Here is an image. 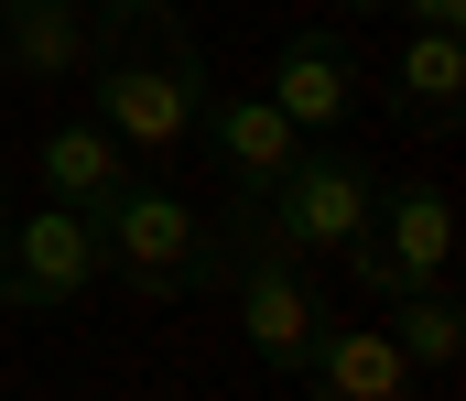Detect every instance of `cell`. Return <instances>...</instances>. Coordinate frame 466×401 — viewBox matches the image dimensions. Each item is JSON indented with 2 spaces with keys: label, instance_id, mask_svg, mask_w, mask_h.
<instances>
[{
  "label": "cell",
  "instance_id": "obj_1",
  "mask_svg": "<svg viewBox=\"0 0 466 401\" xmlns=\"http://www.w3.org/2000/svg\"><path fill=\"white\" fill-rule=\"evenodd\" d=\"M87 87H98L87 120H109L119 152H185L218 76L174 0H87Z\"/></svg>",
  "mask_w": 466,
  "mask_h": 401
},
{
  "label": "cell",
  "instance_id": "obj_2",
  "mask_svg": "<svg viewBox=\"0 0 466 401\" xmlns=\"http://www.w3.org/2000/svg\"><path fill=\"white\" fill-rule=\"evenodd\" d=\"M369 206H380V174L358 163L348 141H304V152L282 163V185H271L238 228L271 239V250H293V261H337L358 228H369Z\"/></svg>",
  "mask_w": 466,
  "mask_h": 401
},
{
  "label": "cell",
  "instance_id": "obj_3",
  "mask_svg": "<svg viewBox=\"0 0 466 401\" xmlns=\"http://www.w3.org/2000/svg\"><path fill=\"white\" fill-rule=\"evenodd\" d=\"M218 282H228V304H238V336H249V358H260L271 380H304V358H315V326H326V293H315V271L293 261V250H271V239H249V228H228V239H218Z\"/></svg>",
  "mask_w": 466,
  "mask_h": 401
},
{
  "label": "cell",
  "instance_id": "obj_4",
  "mask_svg": "<svg viewBox=\"0 0 466 401\" xmlns=\"http://www.w3.org/2000/svg\"><path fill=\"white\" fill-rule=\"evenodd\" d=\"M98 217V261L119 271V282H141L152 304L163 293H185V282H218V239H207V217L174 195V185H119L109 206H87Z\"/></svg>",
  "mask_w": 466,
  "mask_h": 401
},
{
  "label": "cell",
  "instance_id": "obj_5",
  "mask_svg": "<svg viewBox=\"0 0 466 401\" xmlns=\"http://www.w3.org/2000/svg\"><path fill=\"white\" fill-rule=\"evenodd\" d=\"M109 282L98 261V217L87 206H22V217H0V304L11 315H66V304H87Z\"/></svg>",
  "mask_w": 466,
  "mask_h": 401
},
{
  "label": "cell",
  "instance_id": "obj_6",
  "mask_svg": "<svg viewBox=\"0 0 466 401\" xmlns=\"http://www.w3.org/2000/svg\"><path fill=\"white\" fill-rule=\"evenodd\" d=\"M196 141H207V163H218V185H228V206H238V217H249V206L282 185V163L304 152V131H293L271 98H238V87H207Z\"/></svg>",
  "mask_w": 466,
  "mask_h": 401
},
{
  "label": "cell",
  "instance_id": "obj_7",
  "mask_svg": "<svg viewBox=\"0 0 466 401\" xmlns=\"http://www.w3.org/2000/svg\"><path fill=\"white\" fill-rule=\"evenodd\" d=\"M412 358L390 347V326H358V315H326L315 326V358H304V401H412Z\"/></svg>",
  "mask_w": 466,
  "mask_h": 401
},
{
  "label": "cell",
  "instance_id": "obj_8",
  "mask_svg": "<svg viewBox=\"0 0 466 401\" xmlns=\"http://www.w3.org/2000/svg\"><path fill=\"white\" fill-rule=\"evenodd\" d=\"M260 98H271L304 141H337V120L358 109L348 44H337V33H282V44H271V87H260Z\"/></svg>",
  "mask_w": 466,
  "mask_h": 401
},
{
  "label": "cell",
  "instance_id": "obj_9",
  "mask_svg": "<svg viewBox=\"0 0 466 401\" xmlns=\"http://www.w3.org/2000/svg\"><path fill=\"white\" fill-rule=\"evenodd\" d=\"M369 239H380V261L401 271V293H412V282H445V271H456V195H445L434 174H412V185H380V206H369Z\"/></svg>",
  "mask_w": 466,
  "mask_h": 401
},
{
  "label": "cell",
  "instance_id": "obj_10",
  "mask_svg": "<svg viewBox=\"0 0 466 401\" xmlns=\"http://www.w3.org/2000/svg\"><path fill=\"white\" fill-rule=\"evenodd\" d=\"M33 174H44V195H55V206H109L141 163L119 152L109 120H55V131H44V152H33Z\"/></svg>",
  "mask_w": 466,
  "mask_h": 401
},
{
  "label": "cell",
  "instance_id": "obj_11",
  "mask_svg": "<svg viewBox=\"0 0 466 401\" xmlns=\"http://www.w3.org/2000/svg\"><path fill=\"white\" fill-rule=\"evenodd\" d=\"M0 65L33 87L87 76V11L76 0H0Z\"/></svg>",
  "mask_w": 466,
  "mask_h": 401
},
{
  "label": "cell",
  "instance_id": "obj_12",
  "mask_svg": "<svg viewBox=\"0 0 466 401\" xmlns=\"http://www.w3.org/2000/svg\"><path fill=\"white\" fill-rule=\"evenodd\" d=\"M390 109L423 120V131H456V109H466V44L456 33H401V55H390Z\"/></svg>",
  "mask_w": 466,
  "mask_h": 401
},
{
  "label": "cell",
  "instance_id": "obj_13",
  "mask_svg": "<svg viewBox=\"0 0 466 401\" xmlns=\"http://www.w3.org/2000/svg\"><path fill=\"white\" fill-rule=\"evenodd\" d=\"M401 304V326H390V347L412 358V380H445L466 358V304L445 293V282H412V293H390Z\"/></svg>",
  "mask_w": 466,
  "mask_h": 401
},
{
  "label": "cell",
  "instance_id": "obj_14",
  "mask_svg": "<svg viewBox=\"0 0 466 401\" xmlns=\"http://www.w3.org/2000/svg\"><path fill=\"white\" fill-rule=\"evenodd\" d=\"M401 33H466V0H390Z\"/></svg>",
  "mask_w": 466,
  "mask_h": 401
},
{
  "label": "cell",
  "instance_id": "obj_15",
  "mask_svg": "<svg viewBox=\"0 0 466 401\" xmlns=\"http://www.w3.org/2000/svg\"><path fill=\"white\" fill-rule=\"evenodd\" d=\"M326 11H348V22H380V11H390V0H326Z\"/></svg>",
  "mask_w": 466,
  "mask_h": 401
},
{
  "label": "cell",
  "instance_id": "obj_16",
  "mask_svg": "<svg viewBox=\"0 0 466 401\" xmlns=\"http://www.w3.org/2000/svg\"><path fill=\"white\" fill-rule=\"evenodd\" d=\"M76 11H87V0H76Z\"/></svg>",
  "mask_w": 466,
  "mask_h": 401
}]
</instances>
